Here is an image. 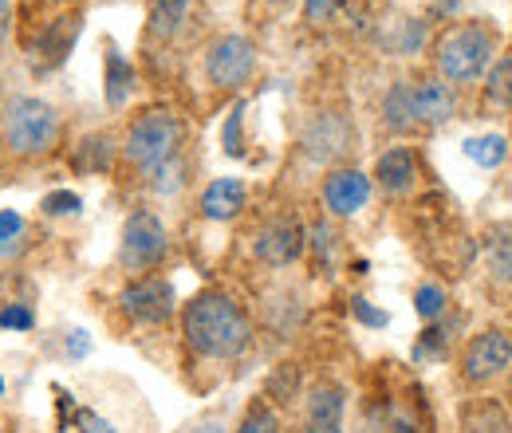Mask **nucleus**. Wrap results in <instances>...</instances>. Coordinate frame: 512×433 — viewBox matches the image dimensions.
<instances>
[{"mask_svg": "<svg viewBox=\"0 0 512 433\" xmlns=\"http://www.w3.org/2000/svg\"><path fill=\"white\" fill-rule=\"evenodd\" d=\"M253 315L221 288H201L182 304V343L193 359L233 363L253 347Z\"/></svg>", "mask_w": 512, "mask_h": 433, "instance_id": "obj_1", "label": "nucleus"}, {"mask_svg": "<svg viewBox=\"0 0 512 433\" xmlns=\"http://www.w3.org/2000/svg\"><path fill=\"white\" fill-rule=\"evenodd\" d=\"M60 111L40 95H8L0 103V146L16 158H44L60 142Z\"/></svg>", "mask_w": 512, "mask_h": 433, "instance_id": "obj_2", "label": "nucleus"}, {"mask_svg": "<svg viewBox=\"0 0 512 433\" xmlns=\"http://www.w3.org/2000/svg\"><path fill=\"white\" fill-rule=\"evenodd\" d=\"M493 56H497V32L481 20L453 24L438 40V71L446 83H477L481 75H489Z\"/></svg>", "mask_w": 512, "mask_h": 433, "instance_id": "obj_3", "label": "nucleus"}, {"mask_svg": "<svg viewBox=\"0 0 512 433\" xmlns=\"http://www.w3.org/2000/svg\"><path fill=\"white\" fill-rule=\"evenodd\" d=\"M182 146V119L174 111H146L130 123L127 138H123V158L138 174H154L158 166H166L170 158H178Z\"/></svg>", "mask_w": 512, "mask_h": 433, "instance_id": "obj_4", "label": "nucleus"}, {"mask_svg": "<svg viewBox=\"0 0 512 433\" xmlns=\"http://www.w3.org/2000/svg\"><path fill=\"white\" fill-rule=\"evenodd\" d=\"M512 371V331L509 327H481L477 335L465 339L461 355H457V378L473 390L497 382Z\"/></svg>", "mask_w": 512, "mask_h": 433, "instance_id": "obj_5", "label": "nucleus"}, {"mask_svg": "<svg viewBox=\"0 0 512 433\" xmlns=\"http://www.w3.org/2000/svg\"><path fill=\"white\" fill-rule=\"evenodd\" d=\"M170 252V233L166 221L154 209H134L123 221V237H119V268L130 276H150Z\"/></svg>", "mask_w": 512, "mask_h": 433, "instance_id": "obj_6", "label": "nucleus"}, {"mask_svg": "<svg viewBox=\"0 0 512 433\" xmlns=\"http://www.w3.org/2000/svg\"><path fill=\"white\" fill-rule=\"evenodd\" d=\"M115 304L130 327H162L178 311V296L166 276L150 272V276H130Z\"/></svg>", "mask_w": 512, "mask_h": 433, "instance_id": "obj_7", "label": "nucleus"}, {"mask_svg": "<svg viewBox=\"0 0 512 433\" xmlns=\"http://www.w3.org/2000/svg\"><path fill=\"white\" fill-rule=\"evenodd\" d=\"M205 75H209V83L221 87V91H237V87H245V83L256 75L253 40L241 36V32H225V36H217V40L209 44V52H205Z\"/></svg>", "mask_w": 512, "mask_h": 433, "instance_id": "obj_8", "label": "nucleus"}, {"mask_svg": "<svg viewBox=\"0 0 512 433\" xmlns=\"http://www.w3.org/2000/svg\"><path fill=\"white\" fill-rule=\"evenodd\" d=\"M300 433H347V386L339 378H316L304 390Z\"/></svg>", "mask_w": 512, "mask_h": 433, "instance_id": "obj_9", "label": "nucleus"}, {"mask_svg": "<svg viewBox=\"0 0 512 433\" xmlns=\"http://www.w3.org/2000/svg\"><path fill=\"white\" fill-rule=\"evenodd\" d=\"M256 260H264L268 268H292L304 252H308V229L296 221V217H272L256 229L253 241Z\"/></svg>", "mask_w": 512, "mask_h": 433, "instance_id": "obj_10", "label": "nucleus"}, {"mask_svg": "<svg viewBox=\"0 0 512 433\" xmlns=\"http://www.w3.org/2000/svg\"><path fill=\"white\" fill-rule=\"evenodd\" d=\"M371 189H375V182L363 170H351V166L331 170L323 178V209L331 217H355L371 201Z\"/></svg>", "mask_w": 512, "mask_h": 433, "instance_id": "obj_11", "label": "nucleus"}, {"mask_svg": "<svg viewBox=\"0 0 512 433\" xmlns=\"http://www.w3.org/2000/svg\"><path fill=\"white\" fill-rule=\"evenodd\" d=\"M79 28H83V20H79V12H64V16H56V20H48L36 36H28V56L36 60V67H60L67 60V52H71V44H75V36H79Z\"/></svg>", "mask_w": 512, "mask_h": 433, "instance_id": "obj_12", "label": "nucleus"}, {"mask_svg": "<svg viewBox=\"0 0 512 433\" xmlns=\"http://www.w3.org/2000/svg\"><path fill=\"white\" fill-rule=\"evenodd\" d=\"M351 150V123L339 111H323L304 126V154L312 162H335Z\"/></svg>", "mask_w": 512, "mask_h": 433, "instance_id": "obj_13", "label": "nucleus"}, {"mask_svg": "<svg viewBox=\"0 0 512 433\" xmlns=\"http://www.w3.org/2000/svg\"><path fill=\"white\" fill-rule=\"evenodd\" d=\"M461 433H512V410L497 394H477L457 406Z\"/></svg>", "mask_w": 512, "mask_h": 433, "instance_id": "obj_14", "label": "nucleus"}, {"mask_svg": "<svg viewBox=\"0 0 512 433\" xmlns=\"http://www.w3.org/2000/svg\"><path fill=\"white\" fill-rule=\"evenodd\" d=\"M453 107L457 99L446 79L426 75L414 83V126H446L453 119Z\"/></svg>", "mask_w": 512, "mask_h": 433, "instance_id": "obj_15", "label": "nucleus"}, {"mask_svg": "<svg viewBox=\"0 0 512 433\" xmlns=\"http://www.w3.org/2000/svg\"><path fill=\"white\" fill-rule=\"evenodd\" d=\"M375 186L390 193V197H402L418 186V158L410 146H390L379 154L375 162Z\"/></svg>", "mask_w": 512, "mask_h": 433, "instance_id": "obj_16", "label": "nucleus"}, {"mask_svg": "<svg viewBox=\"0 0 512 433\" xmlns=\"http://www.w3.org/2000/svg\"><path fill=\"white\" fill-rule=\"evenodd\" d=\"M245 205H249V186L241 178H213L201 189V201H197L205 221H233Z\"/></svg>", "mask_w": 512, "mask_h": 433, "instance_id": "obj_17", "label": "nucleus"}, {"mask_svg": "<svg viewBox=\"0 0 512 433\" xmlns=\"http://www.w3.org/2000/svg\"><path fill=\"white\" fill-rule=\"evenodd\" d=\"M485 264L497 284H512V221H497L485 233Z\"/></svg>", "mask_w": 512, "mask_h": 433, "instance_id": "obj_18", "label": "nucleus"}, {"mask_svg": "<svg viewBox=\"0 0 512 433\" xmlns=\"http://www.w3.org/2000/svg\"><path fill=\"white\" fill-rule=\"evenodd\" d=\"M134 91V67L123 52H107V67H103V95H107V107H123Z\"/></svg>", "mask_w": 512, "mask_h": 433, "instance_id": "obj_19", "label": "nucleus"}, {"mask_svg": "<svg viewBox=\"0 0 512 433\" xmlns=\"http://www.w3.org/2000/svg\"><path fill=\"white\" fill-rule=\"evenodd\" d=\"M461 150H465V158H469L473 166H481V170H497V166L509 162V138L497 134V130L477 134V138H465Z\"/></svg>", "mask_w": 512, "mask_h": 433, "instance_id": "obj_20", "label": "nucleus"}, {"mask_svg": "<svg viewBox=\"0 0 512 433\" xmlns=\"http://www.w3.org/2000/svg\"><path fill=\"white\" fill-rule=\"evenodd\" d=\"M260 398H268L276 410L280 406H292L296 398H304V378H300V367L296 363H280L276 371L268 374V382H264V394Z\"/></svg>", "mask_w": 512, "mask_h": 433, "instance_id": "obj_21", "label": "nucleus"}, {"mask_svg": "<svg viewBox=\"0 0 512 433\" xmlns=\"http://www.w3.org/2000/svg\"><path fill=\"white\" fill-rule=\"evenodd\" d=\"M383 123L390 130H410L414 126V83L410 79L390 83V91L383 99Z\"/></svg>", "mask_w": 512, "mask_h": 433, "instance_id": "obj_22", "label": "nucleus"}, {"mask_svg": "<svg viewBox=\"0 0 512 433\" xmlns=\"http://www.w3.org/2000/svg\"><path fill=\"white\" fill-rule=\"evenodd\" d=\"M186 12H190V0H154V4H150V24H146V32H150L154 40H170V36H178V28L186 24Z\"/></svg>", "mask_w": 512, "mask_h": 433, "instance_id": "obj_23", "label": "nucleus"}, {"mask_svg": "<svg viewBox=\"0 0 512 433\" xmlns=\"http://www.w3.org/2000/svg\"><path fill=\"white\" fill-rule=\"evenodd\" d=\"M485 107L489 111H512V56L489 67V75H485Z\"/></svg>", "mask_w": 512, "mask_h": 433, "instance_id": "obj_24", "label": "nucleus"}, {"mask_svg": "<svg viewBox=\"0 0 512 433\" xmlns=\"http://www.w3.org/2000/svg\"><path fill=\"white\" fill-rule=\"evenodd\" d=\"M233 433H284V418L268 398H253Z\"/></svg>", "mask_w": 512, "mask_h": 433, "instance_id": "obj_25", "label": "nucleus"}, {"mask_svg": "<svg viewBox=\"0 0 512 433\" xmlns=\"http://www.w3.org/2000/svg\"><path fill=\"white\" fill-rule=\"evenodd\" d=\"M414 311H418L422 323H438V319H446V311H449L446 284H438V280H422V284L414 288Z\"/></svg>", "mask_w": 512, "mask_h": 433, "instance_id": "obj_26", "label": "nucleus"}, {"mask_svg": "<svg viewBox=\"0 0 512 433\" xmlns=\"http://www.w3.org/2000/svg\"><path fill=\"white\" fill-rule=\"evenodd\" d=\"M111 166V138L107 134H91L79 154H75V170H87V174H103Z\"/></svg>", "mask_w": 512, "mask_h": 433, "instance_id": "obj_27", "label": "nucleus"}, {"mask_svg": "<svg viewBox=\"0 0 512 433\" xmlns=\"http://www.w3.org/2000/svg\"><path fill=\"white\" fill-rule=\"evenodd\" d=\"M308 252L320 260V268H331V260L339 252V237H335V229L327 221H312L308 225Z\"/></svg>", "mask_w": 512, "mask_h": 433, "instance_id": "obj_28", "label": "nucleus"}, {"mask_svg": "<svg viewBox=\"0 0 512 433\" xmlns=\"http://www.w3.org/2000/svg\"><path fill=\"white\" fill-rule=\"evenodd\" d=\"M24 233H28L24 217L16 209H0V256H16L24 248Z\"/></svg>", "mask_w": 512, "mask_h": 433, "instance_id": "obj_29", "label": "nucleus"}, {"mask_svg": "<svg viewBox=\"0 0 512 433\" xmlns=\"http://www.w3.org/2000/svg\"><path fill=\"white\" fill-rule=\"evenodd\" d=\"M150 186L158 189V193H178V189L186 186V162H182V154L170 158L166 166H158V170L150 174Z\"/></svg>", "mask_w": 512, "mask_h": 433, "instance_id": "obj_30", "label": "nucleus"}, {"mask_svg": "<svg viewBox=\"0 0 512 433\" xmlns=\"http://www.w3.org/2000/svg\"><path fill=\"white\" fill-rule=\"evenodd\" d=\"M79 209H83V197L71 193V189H56V193L44 197V213L48 217H75Z\"/></svg>", "mask_w": 512, "mask_h": 433, "instance_id": "obj_31", "label": "nucleus"}, {"mask_svg": "<svg viewBox=\"0 0 512 433\" xmlns=\"http://www.w3.org/2000/svg\"><path fill=\"white\" fill-rule=\"evenodd\" d=\"M0 327L4 331H32L36 327V311L28 304H4L0 308Z\"/></svg>", "mask_w": 512, "mask_h": 433, "instance_id": "obj_32", "label": "nucleus"}, {"mask_svg": "<svg viewBox=\"0 0 512 433\" xmlns=\"http://www.w3.org/2000/svg\"><path fill=\"white\" fill-rule=\"evenodd\" d=\"M71 430L75 433H119L103 414L87 410V406H75V418H71Z\"/></svg>", "mask_w": 512, "mask_h": 433, "instance_id": "obj_33", "label": "nucleus"}, {"mask_svg": "<svg viewBox=\"0 0 512 433\" xmlns=\"http://www.w3.org/2000/svg\"><path fill=\"white\" fill-rule=\"evenodd\" d=\"M351 311H355V319L367 323V327H386V323H390V315H386L383 308H375L371 300H363V296L351 300Z\"/></svg>", "mask_w": 512, "mask_h": 433, "instance_id": "obj_34", "label": "nucleus"}, {"mask_svg": "<svg viewBox=\"0 0 512 433\" xmlns=\"http://www.w3.org/2000/svg\"><path fill=\"white\" fill-rule=\"evenodd\" d=\"M241 115H245V103H237L229 123H225V150L229 154H241Z\"/></svg>", "mask_w": 512, "mask_h": 433, "instance_id": "obj_35", "label": "nucleus"}, {"mask_svg": "<svg viewBox=\"0 0 512 433\" xmlns=\"http://www.w3.org/2000/svg\"><path fill=\"white\" fill-rule=\"evenodd\" d=\"M335 8H339V0H304V12L312 24H327L335 16Z\"/></svg>", "mask_w": 512, "mask_h": 433, "instance_id": "obj_36", "label": "nucleus"}, {"mask_svg": "<svg viewBox=\"0 0 512 433\" xmlns=\"http://www.w3.org/2000/svg\"><path fill=\"white\" fill-rule=\"evenodd\" d=\"M67 359H83L87 351H91V339H87V331H67Z\"/></svg>", "mask_w": 512, "mask_h": 433, "instance_id": "obj_37", "label": "nucleus"}, {"mask_svg": "<svg viewBox=\"0 0 512 433\" xmlns=\"http://www.w3.org/2000/svg\"><path fill=\"white\" fill-rule=\"evenodd\" d=\"M182 433H229V426H225L221 418H201V422H193V426H186Z\"/></svg>", "mask_w": 512, "mask_h": 433, "instance_id": "obj_38", "label": "nucleus"}, {"mask_svg": "<svg viewBox=\"0 0 512 433\" xmlns=\"http://www.w3.org/2000/svg\"><path fill=\"white\" fill-rule=\"evenodd\" d=\"M8 20H12V0H0V40L8 32Z\"/></svg>", "mask_w": 512, "mask_h": 433, "instance_id": "obj_39", "label": "nucleus"}, {"mask_svg": "<svg viewBox=\"0 0 512 433\" xmlns=\"http://www.w3.org/2000/svg\"><path fill=\"white\" fill-rule=\"evenodd\" d=\"M505 402H509V410H512V371H509V386H505Z\"/></svg>", "mask_w": 512, "mask_h": 433, "instance_id": "obj_40", "label": "nucleus"}, {"mask_svg": "<svg viewBox=\"0 0 512 433\" xmlns=\"http://www.w3.org/2000/svg\"><path fill=\"white\" fill-rule=\"evenodd\" d=\"M268 4H288V0H268Z\"/></svg>", "mask_w": 512, "mask_h": 433, "instance_id": "obj_41", "label": "nucleus"}]
</instances>
